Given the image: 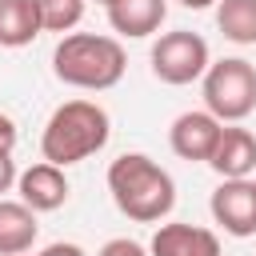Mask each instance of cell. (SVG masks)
<instances>
[{"label":"cell","mask_w":256,"mask_h":256,"mask_svg":"<svg viewBox=\"0 0 256 256\" xmlns=\"http://www.w3.org/2000/svg\"><path fill=\"white\" fill-rule=\"evenodd\" d=\"M36 16L44 32H72L84 20V0H36Z\"/></svg>","instance_id":"9a60e30c"},{"label":"cell","mask_w":256,"mask_h":256,"mask_svg":"<svg viewBox=\"0 0 256 256\" xmlns=\"http://www.w3.org/2000/svg\"><path fill=\"white\" fill-rule=\"evenodd\" d=\"M112 136V120L96 100H64L40 136V156L56 168L80 164L88 156H96Z\"/></svg>","instance_id":"3957f363"},{"label":"cell","mask_w":256,"mask_h":256,"mask_svg":"<svg viewBox=\"0 0 256 256\" xmlns=\"http://www.w3.org/2000/svg\"><path fill=\"white\" fill-rule=\"evenodd\" d=\"M124 68H128V56H124V44L116 36L68 32V36H60V44L52 52L56 80L68 88H84V92L116 88L124 80Z\"/></svg>","instance_id":"7a4b0ae2"},{"label":"cell","mask_w":256,"mask_h":256,"mask_svg":"<svg viewBox=\"0 0 256 256\" xmlns=\"http://www.w3.org/2000/svg\"><path fill=\"white\" fill-rule=\"evenodd\" d=\"M148 256H220V240L200 224H160L152 232Z\"/></svg>","instance_id":"30bf717a"},{"label":"cell","mask_w":256,"mask_h":256,"mask_svg":"<svg viewBox=\"0 0 256 256\" xmlns=\"http://www.w3.org/2000/svg\"><path fill=\"white\" fill-rule=\"evenodd\" d=\"M152 72L156 80L180 88V84H192L208 72V40L200 32H188V28H176V32H164L156 44H152Z\"/></svg>","instance_id":"5b68a950"},{"label":"cell","mask_w":256,"mask_h":256,"mask_svg":"<svg viewBox=\"0 0 256 256\" xmlns=\"http://www.w3.org/2000/svg\"><path fill=\"white\" fill-rule=\"evenodd\" d=\"M104 12H108L112 32H120L128 40H144V36L160 32V24L168 16V0H112Z\"/></svg>","instance_id":"8fae6325"},{"label":"cell","mask_w":256,"mask_h":256,"mask_svg":"<svg viewBox=\"0 0 256 256\" xmlns=\"http://www.w3.org/2000/svg\"><path fill=\"white\" fill-rule=\"evenodd\" d=\"M252 184H256V180H252Z\"/></svg>","instance_id":"603a6c76"},{"label":"cell","mask_w":256,"mask_h":256,"mask_svg":"<svg viewBox=\"0 0 256 256\" xmlns=\"http://www.w3.org/2000/svg\"><path fill=\"white\" fill-rule=\"evenodd\" d=\"M108 192L116 208L136 224H160L176 208L172 176L144 152H124L108 164Z\"/></svg>","instance_id":"6da1fadb"},{"label":"cell","mask_w":256,"mask_h":256,"mask_svg":"<svg viewBox=\"0 0 256 256\" xmlns=\"http://www.w3.org/2000/svg\"><path fill=\"white\" fill-rule=\"evenodd\" d=\"M220 128L224 124L212 112H180L172 120V128H168V144H172V152L180 160H204L208 164V156H212V148L220 140Z\"/></svg>","instance_id":"52a82bcc"},{"label":"cell","mask_w":256,"mask_h":256,"mask_svg":"<svg viewBox=\"0 0 256 256\" xmlns=\"http://www.w3.org/2000/svg\"><path fill=\"white\" fill-rule=\"evenodd\" d=\"M184 8H208V4H216V0H180Z\"/></svg>","instance_id":"ffe728a7"},{"label":"cell","mask_w":256,"mask_h":256,"mask_svg":"<svg viewBox=\"0 0 256 256\" xmlns=\"http://www.w3.org/2000/svg\"><path fill=\"white\" fill-rule=\"evenodd\" d=\"M40 256H84V248H80V244H68V240H56V244H48Z\"/></svg>","instance_id":"d6986e66"},{"label":"cell","mask_w":256,"mask_h":256,"mask_svg":"<svg viewBox=\"0 0 256 256\" xmlns=\"http://www.w3.org/2000/svg\"><path fill=\"white\" fill-rule=\"evenodd\" d=\"M96 256H148V248L136 244V240H128V236H116V240H108Z\"/></svg>","instance_id":"2e32d148"},{"label":"cell","mask_w":256,"mask_h":256,"mask_svg":"<svg viewBox=\"0 0 256 256\" xmlns=\"http://www.w3.org/2000/svg\"><path fill=\"white\" fill-rule=\"evenodd\" d=\"M16 184V160L12 156H0V200H4V192Z\"/></svg>","instance_id":"ac0fdd59"},{"label":"cell","mask_w":256,"mask_h":256,"mask_svg":"<svg viewBox=\"0 0 256 256\" xmlns=\"http://www.w3.org/2000/svg\"><path fill=\"white\" fill-rule=\"evenodd\" d=\"M216 24L232 44H256V0H220Z\"/></svg>","instance_id":"5bb4252c"},{"label":"cell","mask_w":256,"mask_h":256,"mask_svg":"<svg viewBox=\"0 0 256 256\" xmlns=\"http://www.w3.org/2000/svg\"><path fill=\"white\" fill-rule=\"evenodd\" d=\"M40 32L36 0H0V48H24Z\"/></svg>","instance_id":"4fadbf2b"},{"label":"cell","mask_w":256,"mask_h":256,"mask_svg":"<svg viewBox=\"0 0 256 256\" xmlns=\"http://www.w3.org/2000/svg\"><path fill=\"white\" fill-rule=\"evenodd\" d=\"M16 188H20V204H28L32 212H56V208L68 204V192H72L64 168H56L48 160L24 168L16 176Z\"/></svg>","instance_id":"ba28073f"},{"label":"cell","mask_w":256,"mask_h":256,"mask_svg":"<svg viewBox=\"0 0 256 256\" xmlns=\"http://www.w3.org/2000/svg\"><path fill=\"white\" fill-rule=\"evenodd\" d=\"M12 148H16V120L0 112V156H12Z\"/></svg>","instance_id":"e0dca14e"},{"label":"cell","mask_w":256,"mask_h":256,"mask_svg":"<svg viewBox=\"0 0 256 256\" xmlns=\"http://www.w3.org/2000/svg\"><path fill=\"white\" fill-rule=\"evenodd\" d=\"M208 208H212V220L228 236L244 240L256 232V184L252 180H220Z\"/></svg>","instance_id":"8992f818"},{"label":"cell","mask_w":256,"mask_h":256,"mask_svg":"<svg viewBox=\"0 0 256 256\" xmlns=\"http://www.w3.org/2000/svg\"><path fill=\"white\" fill-rule=\"evenodd\" d=\"M96 4H104V8H108V4H112V0H96Z\"/></svg>","instance_id":"44dd1931"},{"label":"cell","mask_w":256,"mask_h":256,"mask_svg":"<svg viewBox=\"0 0 256 256\" xmlns=\"http://www.w3.org/2000/svg\"><path fill=\"white\" fill-rule=\"evenodd\" d=\"M208 164L220 180H248L256 168V136L248 128H236V124L220 128V140H216Z\"/></svg>","instance_id":"9c48e42d"},{"label":"cell","mask_w":256,"mask_h":256,"mask_svg":"<svg viewBox=\"0 0 256 256\" xmlns=\"http://www.w3.org/2000/svg\"><path fill=\"white\" fill-rule=\"evenodd\" d=\"M36 212L20 200H0V256H24L36 244Z\"/></svg>","instance_id":"7c38bea8"},{"label":"cell","mask_w":256,"mask_h":256,"mask_svg":"<svg viewBox=\"0 0 256 256\" xmlns=\"http://www.w3.org/2000/svg\"><path fill=\"white\" fill-rule=\"evenodd\" d=\"M204 80V112H212L220 124H240L256 112V64L244 56H224L208 64Z\"/></svg>","instance_id":"277c9868"},{"label":"cell","mask_w":256,"mask_h":256,"mask_svg":"<svg viewBox=\"0 0 256 256\" xmlns=\"http://www.w3.org/2000/svg\"><path fill=\"white\" fill-rule=\"evenodd\" d=\"M24 256H28V252H24Z\"/></svg>","instance_id":"7402d4cb"}]
</instances>
